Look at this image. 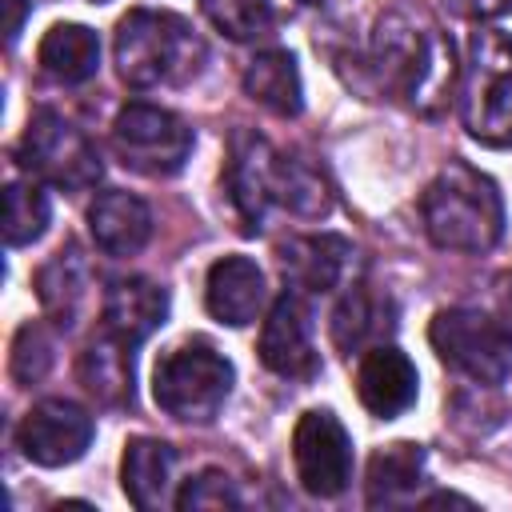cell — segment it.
Instances as JSON below:
<instances>
[{"mask_svg": "<svg viewBox=\"0 0 512 512\" xmlns=\"http://www.w3.org/2000/svg\"><path fill=\"white\" fill-rule=\"evenodd\" d=\"M372 72L384 92L408 100L420 112H440L460 76L452 40L440 28L416 24L400 12L384 16L372 32Z\"/></svg>", "mask_w": 512, "mask_h": 512, "instance_id": "6da1fadb", "label": "cell"}, {"mask_svg": "<svg viewBox=\"0 0 512 512\" xmlns=\"http://www.w3.org/2000/svg\"><path fill=\"white\" fill-rule=\"evenodd\" d=\"M424 228L436 248L448 252H488L504 232V200L492 176L464 160L436 172L420 200Z\"/></svg>", "mask_w": 512, "mask_h": 512, "instance_id": "7a4b0ae2", "label": "cell"}, {"mask_svg": "<svg viewBox=\"0 0 512 512\" xmlns=\"http://www.w3.org/2000/svg\"><path fill=\"white\" fill-rule=\"evenodd\" d=\"M112 56L124 84L156 88V84H184L188 76H196L204 60V44L180 16L132 8L116 24Z\"/></svg>", "mask_w": 512, "mask_h": 512, "instance_id": "3957f363", "label": "cell"}, {"mask_svg": "<svg viewBox=\"0 0 512 512\" xmlns=\"http://www.w3.org/2000/svg\"><path fill=\"white\" fill-rule=\"evenodd\" d=\"M460 120L472 140L512 148V36L476 28L460 72Z\"/></svg>", "mask_w": 512, "mask_h": 512, "instance_id": "277c9868", "label": "cell"}, {"mask_svg": "<svg viewBox=\"0 0 512 512\" xmlns=\"http://www.w3.org/2000/svg\"><path fill=\"white\" fill-rule=\"evenodd\" d=\"M232 376L236 372L224 352H216L208 340H188L156 364L152 396L172 420L208 424L224 408L232 392Z\"/></svg>", "mask_w": 512, "mask_h": 512, "instance_id": "5b68a950", "label": "cell"}, {"mask_svg": "<svg viewBox=\"0 0 512 512\" xmlns=\"http://www.w3.org/2000/svg\"><path fill=\"white\" fill-rule=\"evenodd\" d=\"M428 340L448 368L476 384H500L512 372V332L480 308L436 312Z\"/></svg>", "mask_w": 512, "mask_h": 512, "instance_id": "8992f818", "label": "cell"}, {"mask_svg": "<svg viewBox=\"0 0 512 512\" xmlns=\"http://www.w3.org/2000/svg\"><path fill=\"white\" fill-rule=\"evenodd\" d=\"M20 160L28 172H36L40 180L64 188V192H84L100 180V152L96 144L60 112L40 108L20 140Z\"/></svg>", "mask_w": 512, "mask_h": 512, "instance_id": "52a82bcc", "label": "cell"}, {"mask_svg": "<svg viewBox=\"0 0 512 512\" xmlns=\"http://www.w3.org/2000/svg\"><path fill=\"white\" fill-rule=\"evenodd\" d=\"M112 144L132 172L176 176L192 152V128L156 104H124L112 124Z\"/></svg>", "mask_w": 512, "mask_h": 512, "instance_id": "ba28073f", "label": "cell"}, {"mask_svg": "<svg viewBox=\"0 0 512 512\" xmlns=\"http://www.w3.org/2000/svg\"><path fill=\"white\" fill-rule=\"evenodd\" d=\"M292 460H296L300 488L320 496V500L340 496L352 480V440L328 408H312L296 420Z\"/></svg>", "mask_w": 512, "mask_h": 512, "instance_id": "9c48e42d", "label": "cell"}, {"mask_svg": "<svg viewBox=\"0 0 512 512\" xmlns=\"http://www.w3.org/2000/svg\"><path fill=\"white\" fill-rule=\"evenodd\" d=\"M20 452L40 468H64L92 444V416L72 400H40L16 428Z\"/></svg>", "mask_w": 512, "mask_h": 512, "instance_id": "30bf717a", "label": "cell"}, {"mask_svg": "<svg viewBox=\"0 0 512 512\" xmlns=\"http://www.w3.org/2000/svg\"><path fill=\"white\" fill-rule=\"evenodd\" d=\"M276 168H280V152L264 136H256L248 128H240L232 136L228 192H232V204H236L244 232H256L264 224L268 204H276Z\"/></svg>", "mask_w": 512, "mask_h": 512, "instance_id": "8fae6325", "label": "cell"}, {"mask_svg": "<svg viewBox=\"0 0 512 512\" xmlns=\"http://www.w3.org/2000/svg\"><path fill=\"white\" fill-rule=\"evenodd\" d=\"M260 360L276 372V376H292L304 380L316 372V352H312V320L308 308L300 300V292H284L260 328Z\"/></svg>", "mask_w": 512, "mask_h": 512, "instance_id": "7c38bea8", "label": "cell"}, {"mask_svg": "<svg viewBox=\"0 0 512 512\" xmlns=\"http://www.w3.org/2000/svg\"><path fill=\"white\" fill-rule=\"evenodd\" d=\"M416 364L392 348V344H376L360 356V368H356V396L360 404L380 416V420H392L400 416L412 400H416Z\"/></svg>", "mask_w": 512, "mask_h": 512, "instance_id": "4fadbf2b", "label": "cell"}, {"mask_svg": "<svg viewBox=\"0 0 512 512\" xmlns=\"http://www.w3.org/2000/svg\"><path fill=\"white\" fill-rule=\"evenodd\" d=\"M168 316V292L144 276H128L116 280L104 292V308H100V324L112 340L136 348L140 340H148Z\"/></svg>", "mask_w": 512, "mask_h": 512, "instance_id": "5bb4252c", "label": "cell"}, {"mask_svg": "<svg viewBox=\"0 0 512 512\" xmlns=\"http://www.w3.org/2000/svg\"><path fill=\"white\" fill-rule=\"evenodd\" d=\"M204 300L220 324H252L264 308V272L248 256H224L208 268Z\"/></svg>", "mask_w": 512, "mask_h": 512, "instance_id": "9a60e30c", "label": "cell"}, {"mask_svg": "<svg viewBox=\"0 0 512 512\" xmlns=\"http://www.w3.org/2000/svg\"><path fill=\"white\" fill-rule=\"evenodd\" d=\"M88 232L104 256H136L152 236V212L132 192H100L88 208Z\"/></svg>", "mask_w": 512, "mask_h": 512, "instance_id": "2e32d148", "label": "cell"}, {"mask_svg": "<svg viewBox=\"0 0 512 512\" xmlns=\"http://www.w3.org/2000/svg\"><path fill=\"white\" fill-rule=\"evenodd\" d=\"M348 240L344 236H292L280 244V272L296 292H332L348 268Z\"/></svg>", "mask_w": 512, "mask_h": 512, "instance_id": "e0dca14e", "label": "cell"}, {"mask_svg": "<svg viewBox=\"0 0 512 512\" xmlns=\"http://www.w3.org/2000/svg\"><path fill=\"white\" fill-rule=\"evenodd\" d=\"M396 328V308L388 296L372 292V284H352L336 312H332V344L340 352H368L376 344H384V336Z\"/></svg>", "mask_w": 512, "mask_h": 512, "instance_id": "ac0fdd59", "label": "cell"}, {"mask_svg": "<svg viewBox=\"0 0 512 512\" xmlns=\"http://www.w3.org/2000/svg\"><path fill=\"white\" fill-rule=\"evenodd\" d=\"M172 468H176V452H172L164 440H152V436L128 440L124 460H120L124 496H128L136 508H144V512H148V508H160V504L168 500Z\"/></svg>", "mask_w": 512, "mask_h": 512, "instance_id": "d6986e66", "label": "cell"}, {"mask_svg": "<svg viewBox=\"0 0 512 512\" xmlns=\"http://www.w3.org/2000/svg\"><path fill=\"white\" fill-rule=\"evenodd\" d=\"M40 68L60 84H84L100 68V40L88 24H52L36 48Z\"/></svg>", "mask_w": 512, "mask_h": 512, "instance_id": "ffe728a7", "label": "cell"}, {"mask_svg": "<svg viewBox=\"0 0 512 512\" xmlns=\"http://www.w3.org/2000/svg\"><path fill=\"white\" fill-rule=\"evenodd\" d=\"M424 480V448L420 444H388L368 460V504L372 508H388V504H404L408 496H416Z\"/></svg>", "mask_w": 512, "mask_h": 512, "instance_id": "44dd1931", "label": "cell"}, {"mask_svg": "<svg viewBox=\"0 0 512 512\" xmlns=\"http://www.w3.org/2000/svg\"><path fill=\"white\" fill-rule=\"evenodd\" d=\"M244 92L276 116H296L300 104H304L296 56L292 52H260L244 68Z\"/></svg>", "mask_w": 512, "mask_h": 512, "instance_id": "7402d4cb", "label": "cell"}, {"mask_svg": "<svg viewBox=\"0 0 512 512\" xmlns=\"http://www.w3.org/2000/svg\"><path fill=\"white\" fill-rule=\"evenodd\" d=\"M36 292H40V304L56 316V324H72L80 304H84V292H88V264L80 256L76 244L60 248L36 276Z\"/></svg>", "mask_w": 512, "mask_h": 512, "instance_id": "603a6c76", "label": "cell"}, {"mask_svg": "<svg viewBox=\"0 0 512 512\" xmlns=\"http://www.w3.org/2000/svg\"><path fill=\"white\" fill-rule=\"evenodd\" d=\"M80 380L84 388L104 404H128L132 400V348L112 340L108 332L84 348L80 356Z\"/></svg>", "mask_w": 512, "mask_h": 512, "instance_id": "cb8c5ba5", "label": "cell"}, {"mask_svg": "<svg viewBox=\"0 0 512 512\" xmlns=\"http://www.w3.org/2000/svg\"><path fill=\"white\" fill-rule=\"evenodd\" d=\"M276 204H284L296 216H324L332 208V188L324 172L300 156H280L276 168Z\"/></svg>", "mask_w": 512, "mask_h": 512, "instance_id": "d4e9b609", "label": "cell"}, {"mask_svg": "<svg viewBox=\"0 0 512 512\" xmlns=\"http://www.w3.org/2000/svg\"><path fill=\"white\" fill-rule=\"evenodd\" d=\"M52 220V204H48V192L32 180H12L4 188V240L12 248L20 244H32L44 236Z\"/></svg>", "mask_w": 512, "mask_h": 512, "instance_id": "484cf974", "label": "cell"}, {"mask_svg": "<svg viewBox=\"0 0 512 512\" xmlns=\"http://www.w3.org/2000/svg\"><path fill=\"white\" fill-rule=\"evenodd\" d=\"M52 360H56V340H52V332H48L40 320L20 324V332H16V340H12V364H8L12 376H16L20 384H36V380L48 376Z\"/></svg>", "mask_w": 512, "mask_h": 512, "instance_id": "4316f807", "label": "cell"}, {"mask_svg": "<svg viewBox=\"0 0 512 512\" xmlns=\"http://www.w3.org/2000/svg\"><path fill=\"white\" fill-rule=\"evenodd\" d=\"M200 4H204L208 20H212L224 36H232V40H256V36H264L268 24H272L268 0H200Z\"/></svg>", "mask_w": 512, "mask_h": 512, "instance_id": "83f0119b", "label": "cell"}, {"mask_svg": "<svg viewBox=\"0 0 512 512\" xmlns=\"http://www.w3.org/2000/svg\"><path fill=\"white\" fill-rule=\"evenodd\" d=\"M236 504H240V492H236L232 476H224L220 468H204L176 496V508H184V512H212V508H236Z\"/></svg>", "mask_w": 512, "mask_h": 512, "instance_id": "f1b7e54d", "label": "cell"}, {"mask_svg": "<svg viewBox=\"0 0 512 512\" xmlns=\"http://www.w3.org/2000/svg\"><path fill=\"white\" fill-rule=\"evenodd\" d=\"M444 4L464 20H496L512 12V0H444Z\"/></svg>", "mask_w": 512, "mask_h": 512, "instance_id": "f546056e", "label": "cell"}, {"mask_svg": "<svg viewBox=\"0 0 512 512\" xmlns=\"http://www.w3.org/2000/svg\"><path fill=\"white\" fill-rule=\"evenodd\" d=\"M4 4H8V24H4V36H8V44H16L20 24H24V12H28V0H4Z\"/></svg>", "mask_w": 512, "mask_h": 512, "instance_id": "4dcf8cb0", "label": "cell"}, {"mask_svg": "<svg viewBox=\"0 0 512 512\" xmlns=\"http://www.w3.org/2000/svg\"><path fill=\"white\" fill-rule=\"evenodd\" d=\"M300 4H316V8H324V4H336V0H300Z\"/></svg>", "mask_w": 512, "mask_h": 512, "instance_id": "1f68e13d", "label": "cell"}, {"mask_svg": "<svg viewBox=\"0 0 512 512\" xmlns=\"http://www.w3.org/2000/svg\"><path fill=\"white\" fill-rule=\"evenodd\" d=\"M92 4H108V0H92Z\"/></svg>", "mask_w": 512, "mask_h": 512, "instance_id": "d6a6232c", "label": "cell"}]
</instances>
